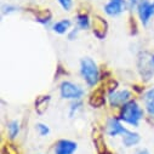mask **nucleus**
Returning a JSON list of instances; mask_svg holds the SVG:
<instances>
[{
    "label": "nucleus",
    "mask_w": 154,
    "mask_h": 154,
    "mask_svg": "<svg viewBox=\"0 0 154 154\" xmlns=\"http://www.w3.org/2000/svg\"><path fill=\"white\" fill-rule=\"evenodd\" d=\"M142 117H143V110L141 109V107L137 104L136 101H129L122 107L120 119L132 126H138Z\"/></svg>",
    "instance_id": "f257e3e1"
},
{
    "label": "nucleus",
    "mask_w": 154,
    "mask_h": 154,
    "mask_svg": "<svg viewBox=\"0 0 154 154\" xmlns=\"http://www.w3.org/2000/svg\"><path fill=\"white\" fill-rule=\"evenodd\" d=\"M136 154H149V153H148L146 149H141V150H138Z\"/></svg>",
    "instance_id": "412c9836"
},
{
    "label": "nucleus",
    "mask_w": 154,
    "mask_h": 154,
    "mask_svg": "<svg viewBox=\"0 0 154 154\" xmlns=\"http://www.w3.org/2000/svg\"><path fill=\"white\" fill-rule=\"evenodd\" d=\"M140 142V135L132 131H128L125 135H123V143L125 147H132Z\"/></svg>",
    "instance_id": "9b49d317"
},
{
    "label": "nucleus",
    "mask_w": 154,
    "mask_h": 154,
    "mask_svg": "<svg viewBox=\"0 0 154 154\" xmlns=\"http://www.w3.org/2000/svg\"><path fill=\"white\" fill-rule=\"evenodd\" d=\"M58 3L63 8L64 11H69L73 6V0H58Z\"/></svg>",
    "instance_id": "f3484780"
},
{
    "label": "nucleus",
    "mask_w": 154,
    "mask_h": 154,
    "mask_svg": "<svg viewBox=\"0 0 154 154\" xmlns=\"http://www.w3.org/2000/svg\"><path fill=\"white\" fill-rule=\"evenodd\" d=\"M76 150V143L69 140H61L55 147V154H73Z\"/></svg>",
    "instance_id": "1a4fd4ad"
},
{
    "label": "nucleus",
    "mask_w": 154,
    "mask_h": 154,
    "mask_svg": "<svg viewBox=\"0 0 154 154\" xmlns=\"http://www.w3.org/2000/svg\"><path fill=\"white\" fill-rule=\"evenodd\" d=\"M141 2V0H128V3H129V5L132 8V6H137V4Z\"/></svg>",
    "instance_id": "6ab92c4d"
},
{
    "label": "nucleus",
    "mask_w": 154,
    "mask_h": 154,
    "mask_svg": "<svg viewBox=\"0 0 154 154\" xmlns=\"http://www.w3.org/2000/svg\"><path fill=\"white\" fill-rule=\"evenodd\" d=\"M36 129H38V131H39V134H40L42 136H46V135H49V132H50V129H49L46 125H44V124H38V125H36Z\"/></svg>",
    "instance_id": "a211bd4d"
},
{
    "label": "nucleus",
    "mask_w": 154,
    "mask_h": 154,
    "mask_svg": "<svg viewBox=\"0 0 154 154\" xmlns=\"http://www.w3.org/2000/svg\"><path fill=\"white\" fill-rule=\"evenodd\" d=\"M80 73L89 86H95L98 82L100 73L97 64L89 57H85L80 62Z\"/></svg>",
    "instance_id": "f03ea898"
},
{
    "label": "nucleus",
    "mask_w": 154,
    "mask_h": 154,
    "mask_svg": "<svg viewBox=\"0 0 154 154\" xmlns=\"http://www.w3.org/2000/svg\"><path fill=\"white\" fill-rule=\"evenodd\" d=\"M108 98H109V103L112 107H123L125 103L131 101V94L128 90L110 91Z\"/></svg>",
    "instance_id": "0eeeda50"
},
{
    "label": "nucleus",
    "mask_w": 154,
    "mask_h": 154,
    "mask_svg": "<svg viewBox=\"0 0 154 154\" xmlns=\"http://www.w3.org/2000/svg\"><path fill=\"white\" fill-rule=\"evenodd\" d=\"M129 130H126L118 119H115V118H112L108 120L107 123V134L112 137L114 136H118V135H125Z\"/></svg>",
    "instance_id": "6e6552de"
},
{
    "label": "nucleus",
    "mask_w": 154,
    "mask_h": 154,
    "mask_svg": "<svg viewBox=\"0 0 154 154\" xmlns=\"http://www.w3.org/2000/svg\"><path fill=\"white\" fill-rule=\"evenodd\" d=\"M8 129H9V136H10V138L14 140L18 135V132H20V123L17 120H14V122H11L9 124Z\"/></svg>",
    "instance_id": "2eb2a0df"
},
{
    "label": "nucleus",
    "mask_w": 154,
    "mask_h": 154,
    "mask_svg": "<svg viewBox=\"0 0 154 154\" xmlns=\"http://www.w3.org/2000/svg\"><path fill=\"white\" fill-rule=\"evenodd\" d=\"M128 8V2L126 0H109L104 6V12L108 16L115 17L123 14Z\"/></svg>",
    "instance_id": "423d86ee"
},
{
    "label": "nucleus",
    "mask_w": 154,
    "mask_h": 154,
    "mask_svg": "<svg viewBox=\"0 0 154 154\" xmlns=\"http://www.w3.org/2000/svg\"><path fill=\"white\" fill-rule=\"evenodd\" d=\"M137 12L143 26H147L149 20L154 16V2L150 3L148 0H141L137 4Z\"/></svg>",
    "instance_id": "39448f33"
},
{
    "label": "nucleus",
    "mask_w": 154,
    "mask_h": 154,
    "mask_svg": "<svg viewBox=\"0 0 154 154\" xmlns=\"http://www.w3.org/2000/svg\"><path fill=\"white\" fill-rule=\"evenodd\" d=\"M144 103H146V108H147V112L149 113V115L154 117V88L146 92Z\"/></svg>",
    "instance_id": "f8f14e48"
},
{
    "label": "nucleus",
    "mask_w": 154,
    "mask_h": 154,
    "mask_svg": "<svg viewBox=\"0 0 154 154\" xmlns=\"http://www.w3.org/2000/svg\"><path fill=\"white\" fill-rule=\"evenodd\" d=\"M153 56H154V55H153Z\"/></svg>",
    "instance_id": "4be33fe9"
},
{
    "label": "nucleus",
    "mask_w": 154,
    "mask_h": 154,
    "mask_svg": "<svg viewBox=\"0 0 154 154\" xmlns=\"http://www.w3.org/2000/svg\"><path fill=\"white\" fill-rule=\"evenodd\" d=\"M76 32H78V30H73V32L69 34V39H70V40H73L74 36H76Z\"/></svg>",
    "instance_id": "aec40b11"
},
{
    "label": "nucleus",
    "mask_w": 154,
    "mask_h": 154,
    "mask_svg": "<svg viewBox=\"0 0 154 154\" xmlns=\"http://www.w3.org/2000/svg\"><path fill=\"white\" fill-rule=\"evenodd\" d=\"M138 68L146 79H149L150 76L154 74V56L143 52L138 56Z\"/></svg>",
    "instance_id": "20e7f679"
},
{
    "label": "nucleus",
    "mask_w": 154,
    "mask_h": 154,
    "mask_svg": "<svg viewBox=\"0 0 154 154\" xmlns=\"http://www.w3.org/2000/svg\"><path fill=\"white\" fill-rule=\"evenodd\" d=\"M107 32V23L104 22V20L96 17V20L94 21V33L97 38L102 39V38L106 35Z\"/></svg>",
    "instance_id": "9d476101"
},
{
    "label": "nucleus",
    "mask_w": 154,
    "mask_h": 154,
    "mask_svg": "<svg viewBox=\"0 0 154 154\" xmlns=\"http://www.w3.org/2000/svg\"><path fill=\"white\" fill-rule=\"evenodd\" d=\"M60 91H61V97L62 98L75 100V101L80 100L83 94H84V90L82 88H79L78 85H75V84H73L70 82H63L61 84Z\"/></svg>",
    "instance_id": "7ed1b4c3"
},
{
    "label": "nucleus",
    "mask_w": 154,
    "mask_h": 154,
    "mask_svg": "<svg viewBox=\"0 0 154 154\" xmlns=\"http://www.w3.org/2000/svg\"><path fill=\"white\" fill-rule=\"evenodd\" d=\"M70 21L69 20H62V21H58L54 24V30L58 34H64L66 32H68V29L70 28Z\"/></svg>",
    "instance_id": "ddd939ff"
},
{
    "label": "nucleus",
    "mask_w": 154,
    "mask_h": 154,
    "mask_svg": "<svg viewBox=\"0 0 154 154\" xmlns=\"http://www.w3.org/2000/svg\"><path fill=\"white\" fill-rule=\"evenodd\" d=\"M76 23H78L79 28L80 29H88L90 27V20H89V16L83 14V15H78L76 17Z\"/></svg>",
    "instance_id": "4468645a"
},
{
    "label": "nucleus",
    "mask_w": 154,
    "mask_h": 154,
    "mask_svg": "<svg viewBox=\"0 0 154 154\" xmlns=\"http://www.w3.org/2000/svg\"><path fill=\"white\" fill-rule=\"evenodd\" d=\"M49 101H50V96H43V97H40L39 100L36 101V103H35V109L38 110V113H40V108H43V112L48 108V103H49Z\"/></svg>",
    "instance_id": "dca6fc26"
}]
</instances>
